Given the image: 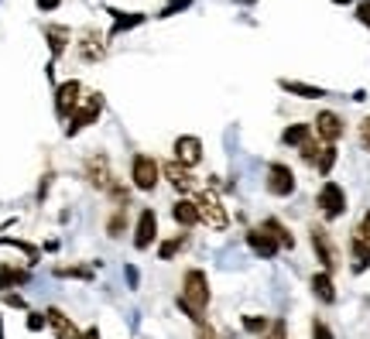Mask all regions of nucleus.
Wrapping results in <instances>:
<instances>
[{
	"label": "nucleus",
	"mask_w": 370,
	"mask_h": 339,
	"mask_svg": "<svg viewBox=\"0 0 370 339\" xmlns=\"http://www.w3.org/2000/svg\"><path fill=\"white\" fill-rule=\"evenodd\" d=\"M179 309H182L195 326H202V322H206V309H209V278H206V271H199V267L185 271L182 295H179Z\"/></svg>",
	"instance_id": "nucleus-1"
},
{
	"label": "nucleus",
	"mask_w": 370,
	"mask_h": 339,
	"mask_svg": "<svg viewBox=\"0 0 370 339\" xmlns=\"http://www.w3.org/2000/svg\"><path fill=\"white\" fill-rule=\"evenodd\" d=\"M195 209H199V223H206V226H213V230H226V226H230V213H226V206L220 202V195L199 192V195H195Z\"/></svg>",
	"instance_id": "nucleus-2"
},
{
	"label": "nucleus",
	"mask_w": 370,
	"mask_h": 339,
	"mask_svg": "<svg viewBox=\"0 0 370 339\" xmlns=\"http://www.w3.org/2000/svg\"><path fill=\"white\" fill-rule=\"evenodd\" d=\"M158 178H162L158 158H151V155H134V162H130V182H134V188L155 192V188H158Z\"/></svg>",
	"instance_id": "nucleus-3"
},
{
	"label": "nucleus",
	"mask_w": 370,
	"mask_h": 339,
	"mask_svg": "<svg viewBox=\"0 0 370 339\" xmlns=\"http://www.w3.org/2000/svg\"><path fill=\"white\" fill-rule=\"evenodd\" d=\"M99 110H103V96L99 93H90L79 106H76V113L69 117V127H66V134L69 137H76L83 127H90V124H96V117H99Z\"/></svg>",
	"instance_id": "nucleus-4"
},
{
	"label": "nucleus",
	"mask_w": 370,
	"mask_h": 339,
	"mask_svg": "<svg viewBox=\"0 0 370 339\" xmlns=\"http://www.w3.org/2000/svg\"><path fill=\"white\" fill-rule=\"evenodd\" d=\"M315 202H319V209H322L329 220H336V216L347 213V192H343V185H336V182H322Z\"/></svg>",
	"instance_id": "nucleus-5"
},
{
	"label": "nucleus",
	"mask_w": 370,
	"mask_h": 339,
	"mask_svg": "<svg viewBox=\"0 0 370 339\" xmlns=\"http://www.w3.org/2000/svg\"><path fill=\"white\" fill-rule=\"evenodd\" d=\"M79 103H83V83H79V79H69V83H62L55 89V113H59L62 120H69Z\"/></svg>",
	"instance_id": "nucleus-6"
},
{
	"label": "nucleus",
	"mask_w": 370,
	"mask_h": 339,
	"mask_svg": "<svg viewBox=\"0 0 370 339\" xmlns=\"http://www.w3.org/2000/svg\"><path fill=\"white\" fill-rule=\"evenodd\" d=\"M155 240H158V216H155V209H141L137 213V226H134V247L148 251Z\"/></svg>",
	"instance_id": "nucleus-7"
},
{
	"label": "nucleus",
	"mask_w": 370,
	"mask_h": 339,
	"mask_svg": "<svg viewBox=\"0 0 370 339\" xmlns=\"http://www.w3.org/2000/svg\"><path fill=\"white\" fill-rule=\"evenodd\" d=\"M343 117L340 113H333V110H322L319 117H315V137L322 141V144H336L340 137H343Z\"/></svg>",
	"instance_id": "nucleus-8"
},
{
	"label": "nucleus",
	"mask_w": 370,
	"mask_h": 339,
	"mask_svg": "<svg viewBox=\"0 0 370 339\" xmlns=\"http://www.w3.org/2000/svg\"><path fill=\"white\" fill-rule=\"evenodd\" d=\"M268 192L278 195V199H284V195L295 192V175H291L288 165H281V162L268 165Z\"/></svg>",
	"instance_id": "nucleus-9"
},
{
	"label": "nucleus",
	"mask_w": 370,
	"mask_h": 339,
	"mask_svg": "<svg viewBox=\"0 0 370 339\" xmlns=\"http://www.w3.org/2000/svg\"><path fill=\"white\" fill-rule=\"evenodd\" d=\"M172 151H175V162L185 165V168H195V165L202 162V141H199L195 134H182Z\"/></svg>",
	"instance_id": "nucleus-10"
},
{
	"label": "nucleus",
	"mask_w": 370,
	"mask_h": 339,
	"mask_svg": "<svg viewBox=\"0 0 370 339\" xmlns=\"http://www.w3.org/2000/svg\"><path fill=\"white\" fill-rule=\"evenodd\" d=\"M86 178H90L92 188H103V192L110 188V182H113V178H110V162H106V155H103V151H96V155L86 158Z\"/></svg>",
	"instance_id": "nucleus-11"
},
{
	"label": "nucleus",
	"mask_w": 370,
	"mask_h": 339,
	"mask_svg": "<svg viewBox=\"0 0 370 339\" xmlns=\"http://www.w3.org/2000/svg\"><path fill=\"white\" fill-rule=\"evenodd\" d=\"M312 251L319 257L322 271H333V267H336V247H333V240H329V233H326L322 226H312Z\"/></svg>",
	"instance_id": "nucleus-12"
},
{
	"label": "nucleus",
	"mask_w": 370,
	"mask_h": 339,
	"mask_svg": "<svg viewBox=\"0 0 370 339\" xmlns=\"http://www.w3.org/2000/svg\"><path fill=\"white\" fill-rule=\"evenodd\" d=\"M162 178H168V185L175 188V192H192L195 188V178H192V168H185L179 162H168V165H162Z\"/></svg>",
	"instance_id": "nucleus-13"
},
{
	"label": "nucleus",
	"mask_w": 370,
	"mask_h": 339,
	"mask_svg": "<svg viewBox=\"0 0 370 339\" xmlns=\"http://www.w3.org/2000/svg\"><path fill=\"white\" fill-rule=\"evenodd\" d=\"M247 247L261 257V260H271V257L281 251V244H278L271 233H264V230H247Z\"/></svg>",
	"instance_id": "nucleus-14"
},
{
	"label": "nucleus",
	"mask_w": 370,
	"mask_h": 339,
	"mask_svg": "<svg viewBox=\"0 0 370 339\" xmlns=\"http://www.w3.org/2000/svg\"><path fill=\"white\" fill-rule=\"evenodd\" d=\"M45 319H48V326H52L55 339H79L76 322H72V319H69L62 309H48V312H45Z\"/></svg>",
	"instance_id": "nucleus-15"
},
{
	"label": "nucleus",
	"mask_w": 370,
	"mask_h": 339,
	"mask_svg": "<svg viewBox=\"0 0 370 339\" xmlns=\"http://www.w3.org/2000/svg\"><path fill=\"white\" fill-rule=\"evenodd\" d=\"M76 48H79V55H83L86 62H96V59H103V52H106V38H103L99 31H86L83 41H76Z\"/></svg>",
	"instance_id": "nucleus-16"
},
{
	"label": "nucleus",
	"mask_w": 370,
	"mask_h": 339,
	"mask_svg": "<svg viewBox=\"0 0 370 339\" xmlns=\"http://www.w3.org/2000/svg\"><path fill=\"white\" fill-rule=\"evenodd\" d=\"M312 295H315L319 302H326V305L336 302V284H333V274H329V271L312 274Z\"/></svg>",
	"instance_id": "nucleus-17"
},
{
	"label": "nucleus",
	"mask_w": 370,
	"mask_h": 339,
	"mask_svg": "<svg viewBox=\"0 0 370 339\" xmlns=\"http://www.w3.org/2000/svg\"><path fill=\"white\" fill-rule=\"evenodd\" d=\"M172 216H175V223L179 226H195L199 223V209H195V199H179L175 206H172Z\"/></svg>",
	"instance_id": "nucleus-18"
},
{
	"label": "nucleus",
	"mask_w": 370,
	"mask_h": 339,
	"mask_svg": "<svg viewBox=\"0 0 370 339\" xmlns=\"http://www.w3.org/2000/svg\"><path fill=\"white\" fill-rule=\"evenodd\" d=\"M261 230H264V233H271V237H275L284 251H291V247H295V237L288 233V226H284V223H278L275 216H268V220L261 223Z\"/></svg>",
	"instance_id": "nucleus-19"
},
{
	"label": "nucleus",
	"mask_w": 370,
	"mask_h": 339,
	"mask_svg": "<svg viewBox=\"0 0 370 339\" xmlns=\"http://www.w3.org/2000/svg\"><path fill=\"white\" fill-rule=\"evenodd\" d=\"M45 38H48V48H52V55L59 59V55L66 52V45H69V28L48 24V28H45Z\"/></svg>",
	"instance_id": "nucleus-20"
},
{
	"label": "nucleus",
	"mask_w": 370,
	"mask_h": 339,
	"mask_svg": "<svg viewBox=\"0 0 370 339\" xmlns=\"http://www.w3.org/2000/svg\"><path fill=\"white\" fill-rule=\"evenodd\" d=\"M31 274L21 271V267H0V291L7 295V288H17V284H28Z\"/></svg>",
	"instance_id": "nucleus-21"
},
{
	"label": "nucleus",
	"mask_w": 370,
	"mask_h": 339,
	"mask_svg": "<svg viewBox=\"0 0 370 339\" xmlns=\"http://www.w3.org/2000/svg\"><path fill=\"white\" fill-rule=\"evenodd\" d=\"M281 89H284V93H295V96H302V99H319V96H326L319 86L295 83V79H281Z\"/></svg>",
	"instance_id": "nucleus-22"
},
{
	"label": "nucleus",
	"mask_w": 370,
	"mask_h": 339,
	"mask_svg": "<svg viewBox=\"0 0 370 339\" xmlns=\"http://www.w3.org/2000/svg\"><path fill=\"white\" fill-rule=\"evenodd\" d=\"M305 141H309V124H291L281 134V144H288V148H302Z\"/></svg>",
	"instance_id": "nucleus-23"
},
{
	"label": "nucleus",
	"mask_w": 370,
	"mask_h": 339,
	"mask_svg": "<svg viewBox=\"0 0 370 339\" xmlns=\"http://www.w3.org/2000/svg\"><path fill=\"white\" fill-rule=\"evenodd\" d=\"M110 14H113V21H117V24H113V31H110V38H113V35H120V31H127V28H137V24L144 21V14H130V17H127L124 10H110Z\"/></svg>",
	"instance_id": "nucleus-24"
},
{
	"label": "nucleus",
	"mask_w": 370,
	"mask_h": 339,
	"mask_svg": "<svg viewBox=\"0 0 370 339\" xmlns=\"http://www.w3.org/2000/svg\"><path fill=\"white\" fill-rule=\"evenodd\" d=\"M185 244H188V233H179L175 240H165V244L158 247V257H162V260H172V257H175L185 247Z\"/></svg>",
	"instance_id": "nucleus-25"
},
{
	"label": "nucleus",
	"mask_w": 370,
	"mask_h": 339,
	"mask_svg": "<svg viewBox=\"0 0 370 339\" xmlns=\"http://www.w3.org/2000/svg\"><path fill=\"white\" fill-rule=\"evenodd\" d=\"M333 165H336V144H322V155H319L315 168H319V175H329Z\"/></svg>",
	"instance_id": "nucleus-26"
},
{
	"label": "nucleus",
	"mask_w": 370,
	"mask_h": 339,
	"mask_svg": "<svg viewBox=\"0 0 370 339\" xmlns=\"http://www.w3.org/2000/svg\"><path fill=\"white\" fill-rule=\"evenodd\" d=\"M298 155H302V162H305V165H315V162H319V155H322V148H319L315 141H305V144L298 148Z\"/></svg>",
	"instance_id": "nucleus-27"
},
{
	"label": "nucleus",
	"mask_w": 370,
	"mask_h": 339,
	"mask_svg": "<svg viewBox=\"0 0 370 339\" xmlns=\"http://www.w3.org/2000/svg\"><path fill=\"white\" fill-rule=\"evenodd\" d=\"M124 226H127V220H124V209H117V213L110 216L106 230H110V237H120V233H124Z\"/></svg>",
	"instance_id": "nucleus-28"
},
{
	"label": "nucleus",
	"mask_w": 370,
	"mask_h": 339,
	"mask_svg": "<svg viewBox=\"0 0 370 339\" xmlns=\"http://www.w3.org/2000/svg\"><path fill=\"white\" fill-rule=\"evenodd\" d=\"M268 326H271V322L261 319V316H247V319H244V329H247V333H268Z\"/></svg>",
	"instance_id": "nucleus-29"
},
{
	"label": "nucleus",
	"mask_w": 370,
	"mask_h": 339,
	"mask_svg": "<svg viewBox=\"0 0 370 339\" xmlns=\"http://www.w3.org/2000/svg\"><path fill=\"white\" fill-rule=\"evenodd\" d=\"M59 278H92L90 267H55Z\"/></svg>",
	"instance_id": "nucleus-30"
},
{
	"label": "nucleus",
	"mask_w": 370,
	"mask_h": 339,
	"mask_svg": "<svg viewBox=\"0 0 370 339\" xmlns=\"http://www.w3.org/2000/svg\"><path fill=\"white\" fill-rule=\"evenodd\" d=\"M312 339H336V336H333V329L322 319H312Z\"/></svg>",
	"instance_id": "nucleus-31"
},
{
	"label": "nucleus",
	"mask_w": 370,
	"mask_h": 339,
	"mask_svg": "<svg viewBox=\"0 0 370 339\" xmlns=\"http://www.w3.org/2000/svg\"><path fill=\"white\" fill-rule=\"evenodd\" d=\"M0 244H10V247H17V251H24V254L31 257V260H38V251H35L31 244H24V240H10V237H3Z\"/></svg>",
	"instance_id": "nucleus-32"
},
{
	"label": "nucleus",
	"mask_w": 370,
	"mask_h": 339,
	"mask_svg": "<svg viewBox=\"0 0 370 339\" xmlns=\"http://www.w3.org/2000/svg\"><path fill=\"white\" fill-rule=\"evenodd\" d=\"M45 326H48L45 312H31V316H28V329H31V333H38V329H45Z\"/></svg>",
	"instance_id": "nucleus-33"
},
{
	"label": "nucleus",
	"mask_w": 370,
	"mask_h": 339,
	"mask_svg": "<svg viewBox=\"0 0 370 339\" xmlns=\"http://www.w3.org/2000/svg\"><path fill=\"white\" fill-rule=\"evenodd\" d=\"M284 336H288V329H284V319L271 322V326H268V333H264V339H284Z\"/></svg>",
	"instance_id": "nucleus-34"
},
{
	"label": "nucleus",
	"mask_w": 370,
	"mask_h": 339,
	"mask_svg": "<svg viewBox=\"0 0 370 339\" xmlns=\"http://www.w3.org/2000/svg\"><path fill=\"white\" fill-rule=\"evenodd\" d=\"M357 21H360L364 28H370V0H360V3H357Z\"/></svg>",
	"instance_id": "nucleus-35"
},
{
	"label": "nucleus",
	"mask_w": 370,
	"mask_h": 339,
	"mask_svg": "<svg viewBox=\"0 0 370 339\" xmlns=\"http://www.w3.org/2000/svg\"><path fill=\"white\" fill-rule=\"evenodd\" d=\"M360 148H364V151H370V117H364V120H360Z\"/></svg>",
	"instance_id": "nucleus-36"
},
{
	"label": "nucleus",
	"mask_w": 370,
	"mask_h": 339,
	"mask_svg": "<svg viewBox=\"0 0 370 339\" xmlns=\"http://www.w3.org/2000/svg\"><path fill=\"white\" fill-rule=\"evenodd\" d=\"M3 302H7L10 309H24V298H21V295H3Z\"/></svg>",
	"instance_id": "nucleus-37"
},
{
	"label": "nucleus",
	"mask_w": 370,
	"mask_h": 339,
	"mask_svg": "<svg viewBox=\"0 0 370 339\" xmlns=\"http://www.w3.org/2000/svg\"><path fill=\"white\" fill-rule=\"evenodd\" d=\"M35 3H38V10H55L62 0H35Z\"/></svg>",
	"instance_id": "nucleus-38"
},
{
	"label": "nucleus",
	"mask_w": 370,
	"mask_h": 339,
	"mask_svg": "<svg viewBox=\"0 0 370 339\" xmlns=\"http://www.w3.org/2000/svg\"><path fill=\"white\" fill-rule=\"evenodd\" d=\"M79 339H99V329L90 326V329H83V333H79Z\"/></svg>",
	"instance_id": "nucleus-39"
},
{
	"label": "nucleus",
	"mask_w": 370,
	"mask_h": 339,
	"mask_svg": "<svg viewBox=\"0 0 370 339\" xmlns=\"http://www.w3.org/2000/svg\"><path fill=\"white\" fill-rule=\"evenodd\" d=\"M333 3H353V0H333Z\"/></svg>",
	"instance_id": "nucleus-40"
},
{
	"label": "nucleus",
	"mask_w": 370,
	"mask_h": 339,
	"mask_svg": "<svg viewBox=\"0 0 370 339\" xmlns=\"http://www.w3.org/2000/svg\"><path fill=\"white\" fill-rule=\"evenodd\" d=\"M0 339H3V319H0Z\"/></svg>",
	"instance_id": "nucleus-41"
}]
</instances>
